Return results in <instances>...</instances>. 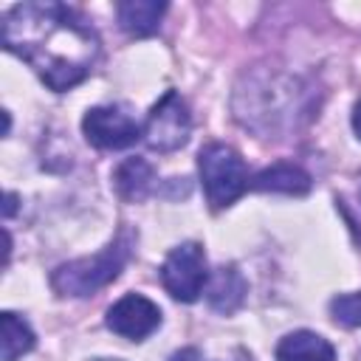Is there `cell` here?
<instances>
[{
	"label": "cell",
	"mask_w": 361,
	"mask_h": 361,
	"mask_svg": "<svg viewBox=\"0 0 361 361\" xmlns=\"http://www.w3.org/2000/svg\"><path fill=\"white\" fill-rule=\"evenodd\" d=\"M3 45L56 93L90 76L102 42L82 14L62 3H20L3 17Z\"/></svg>",
	"instance_id": "cell-1"
},
{
	"label": "cell",
	"mask_w": 361,
	"mask_h": 361,
	"mask_svg": "<svg viewBox=\"0 0 361 361\" xmlns=\"http://www.w3.org/2000/svg\"><path fill=\"white\" fill-rule=\"evenodd\" d=\"M130 245L133 237L130 231H121L110 245H104L99 254L93 257H82V259H71L65 265H59L51 274V285L59 296H90L96 290H102L104 285H110L121 268L127 265L130 257Z\"/></svg>",
	"instance_id": "cell-2"
},
{
	"label": "cell",
	"mask_w": 361,
	"mask_h": 361,
	"mask_svg": "<svg viewBox=\"0 0 361 361\" xmlns=\"http://www.w3.org/2000/svg\"><path fill=\"white\" fill-rule=\"evenodd\" d=\"M200 180L206 189V197L214 209L231 206L248 186V172L240 158V152L228 144H209L197 155Z\"/></svg>",
	"instance_id": "cell-3"
},
{
	"label": "cell",
	"mask_w": 361,
	"mask_h": 361,
	"mask_svg": "<svg viewBox=\"0 0 361 361\" xmlns=\"http://www.w3.org/2000/svg\"><path fill=\"white\" fill-rule=\"evenodd\" d=\"M192 133V116L186 102L175 93L166 90L149 110L147 121H144V141L149 149L158 152H175L189 141Z\"/></svg>",
	"instance_id": "cell-4"
},
{
	"label": "cell",
	"mask_w": 361,
	"mask_h": 361,
	"mask_svg": "<svg viewBox=\"0 0 361 361\" xmlns=\"http://www.w3.org/2000/svg\"><path fill=\"white\" fill-rule=\"evenodd\" d=\"M161 282L166 288V293L178 302H195L206 282H209V271H206V254L197 243H180L175 245L164 265H161Z\"/></svg>",
	"instance_id": "cell-5"
},
{
	"label": "cell",
	"mask_w": 361,
	"mask_h": 361,
	"mask_svg": "<svg viewBox=\"0 0 361 361\" xmlns=\"http://www.w3.org/2000/svg\"><path fill=\"white\" fill-rule=\"evenodd\" d=\"M82 133L99 149H124L144 135V127L127 110L102 104V107H90L85 113Z\"/></svg>",
	"instance_id": "cell-6"
},
{
	"label": "cell",
	"mask_w": 361,
	"mask_h": 361,
	"mask_svg": "<svg viewBox=\"0 0 361 361\" xmlns=\"http://www.w3.org/2000/svg\"><path fill=\"white\" fill-rule=\"evenodd\" d=\"M158 324L161 307L141 293H127L107 310V327L130 341H144L149 333L158 330Z\"/></svg>",
	"instance_id": "cell-7"
},
{
	"label": "cell",
	"mask_w": 361,
	"mask_h": 361,
	"mask_svg": "<svg viewBox=\"0 0 361 361\" xmlns=\"http://www.w3.org/2000/svg\"><path fill=\"white\" fill-rule=\"evenodd\" d=\"M276 361H336V350L313 330H293L276 344Z\"/></svg>",
	"instance_id": "cell-8"
},
{
	"label": "cell",
	"mask_w": 361,
	"mask_h": 361,
	"mask_svg": "<svg viewBox=\"0 0 361 361\" xmlns=\"http://www.w3.org/2000/svg\"><path fill=\"white\" fill-rule=\"evenodd\" d=\"M152 180H155V172L144 158H127L113 172V186H116L118 197H124L130 203L144 200L152 189Z\"/></svg>",
	"instance_id": "cell-9"
},
{
	"label": "cell",
	"mask_w": 361,
	"mask_h": 361,
	"mask_svg": "<svg viewBox=\"0 0 361 361\" xmlns=\"http://www.w3.org/2000/svg\"><path fill=\"white\" fill-rule=\"evenodd\" d=\"M254 189L259 192H282V195H305L310 189V175L296 164H274L254 175Z\"/></svg>",
	"instance_id": "cell-10"
},
{
	"label": "cell",
	"mask_w": 361,
	"mask_h": 361,
	"mask_svg": "<svg viewBox=\"0 0 361 361\" xmlns=\"http://www.w3.org/2000/svg\"><path fill=\"white\" fill-rule=\"evenodd\" d=\"M164 11H166V3L127 0L118 6V25L133 37H149L152 31H158Z\"/></svg>",
	"instance_id": "cell-11"
},
{
	"label": "cell",
	"mask_w": 361,
	"mask_h": 361,
	"mask_svg": "<svg viewBox=\"0 0 361 361\" xmlns=\"http://www.w3.org/2000/svg\"><path fill=\"white\" fill-rule=\"evenodd\" d=\"M245 299V279L234 265L217 268L209 282V305L220 313H234Z\"/></svg>",
	"instance_id": "cell-12"
},
{
	"label": "cell",
	"mask_w": 361,
	"mask_h": 361,
	"mask_svg": "<svg viewBox=\"0 0 361 361\" xmlns=\"http://www.w3.org/2000/svg\"><path fill=\"white\" fill-rule=\"evenodd\" d=\"M0 344H3V361H17L34 347V333L17 313L6 310L0 316Z\"/></svg>",
	"instance_id": "cell-13"
},
{
	"label": "cell",
	"mask_w": 361,
	"mask_h": 361,
	"mask_svg": "<svg viewBox=\"0 0 361 361\" xmlns=\"http://www.w3.org/2000/svg\"><path fill=\"white\" fill-rule=\"evenodd\" d=\"M330 316H333L336 324L361 327V290L333 296V299H330Z\"/></svg>",
	"instance_id": "cell-14"
},
{
	"label": "cell",
	"mask_w": 361,
	"mask_h": 361,
	"mask_svg": "<svg viewBox=\"0 0 361 361\" xmlns=\"http://www.w3.org/2000/svg\"><path fill=\"white\" fill-rule=\"evenodd\" d=\"M169 361H200V353H197L195 347H186V350L172 353V358H169Z\"/></svg>",
	"instance_id": "cell-15"
},
{
	"label": "cell",
	"mask_w": 361,
	"mask_h": 361,
	"mask_svg": "<svg viewBox=\"0 0 361 361\" xmlns=\"http://www.w3.org/2000/svg\"><path fill=\"white\" fill-rule=\"evenodd\" d=\"M353 130H355V135L361 138V102H358L355 110H353Z\"/></svg>",
	"instance_id": "cell-16"
},
{
	"label": "cell",
	"mask_w": 361,
	"mask_h": 361,
	"mask_svg": "<svg viewBox=\"0 0 361 361\" xmlns=\"http://www.w3.org/2000/svg\"><path fill=\"white\" fill-rule=\"evenodd\" d=\"M14 203H17V197L8 192V195H6V206H3V214H6V217H11V214H14Z\"/></svg>",
	"instance_id": "cell-17"
},
{
	"label": "cell",
	"mask_w": 361,
	"mask_h": 361,
	"mask_svg": "<svg viewBox=\"0 0 361 361\" xmlns=\"http://www.w3.org/2000/svg\"><path fill=\"white\" fill-rule=\"evenodd\" d=\"M358 195H361V183H358Z\"/></svg>",
	"instance_id": "cell-18"
}]
</instances>
